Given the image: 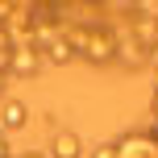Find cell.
Instances as JSON below:
<instances>
[{
    "mask_svg": "<svg viewBox=\"0 0 158 158\" xmlns=\"http://www.w3.org/2000/svg\"><path fill=\"white\" fill-rule=\"evenodd\" d=\"M25 121H29V108H25L21 100H8L4 108H0V133H13V129H21Z\"/></svg>",
    "mask_w": 158,
    "mask_h": 158,
    "instance_id": "obj_1",
    "label": "cell"
},
{
    "mask_svg": "<svg viewBox=\"0 0 158 158\" xmlns=\"http://www.w3.org/2000/svg\"><path fill=\"white\" fill-rule=\"evenodd\" d=\"M50 154L54 158H79V137L71 129H54V137H50Z\"/></svg>",
    "mask_w": 158,
    "mask_h": 158,
    "instance_id": "obj_2",
    "label": "cell"
},
{
    "mask_svg": "<svg viewBox=\"0 0 158 158\" xmlns=\"http://www.w3.org/2000/svg\"><path fill=\"white\" fill-rule=\"evenodd\" d=\"M92 158H117V146H100V150H96Z\"/></svg>",
    "mask_w": 158,
    "mask_h": 158,
    "instance_id": "obj_3",
    "label": "cell"
},
{
    "mask_svg": "<svg viewBox=\"0 0 158 158\" xmlns=\"http://www.w3.org/2000/svg\"><path fill=\"white\" fill-rule=\"evenodd\" d=\"M4 83H8V75H4V71H0V96H4Z\"/></svg>",
    "mask_w": 158,
    "mask_h": 158,
    "instance_id": "obj_4",
    "label": "cell"
},
{
    "mask_svg": "<svg viewBox=\"0 0 158 158\" xmlns=\"http://www.w3.org/2000/svg\"><path fill=\"white\" fill-rule=\"evenodd\" d=\"M25 158H42V154H25Z\"/></svg>",
    "mask_w": 158,
    "mask_h": 158,
    "instance_id": "obj_5",
    "label": "cell"
}]
</instances>
